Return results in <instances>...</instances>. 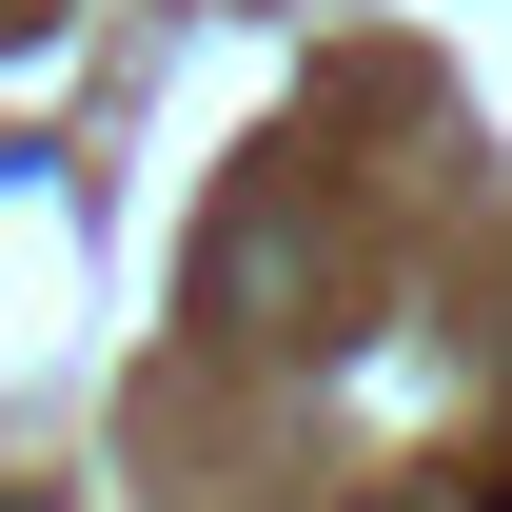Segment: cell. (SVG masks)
Returning <instances> with one entry per match:
<instances>
[{
	"instance_id": "6da1fadb",
	"label": "cell",
	"mask_w": 512,
	"mask_h": 512,
	"mask_svg": "<svg viewBox=\"0 0 512 512\" xmlns=\"http://www.w3.org/2000/svg\"><path fill=\"white\" fill-rule=\"evenodd\" d=\"M0 512H20V493H0Z\"/></svg>"
}]
</instances>
